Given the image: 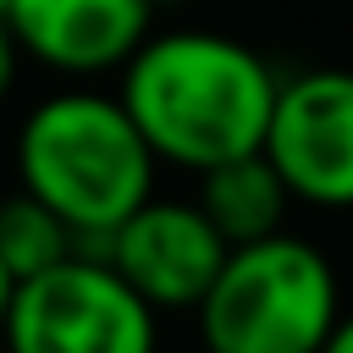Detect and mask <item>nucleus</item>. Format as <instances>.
<instances>
[{
    "label": "nucleus",
    "instance_id": "5",
    "mask_svg": "<svg viewBox=\"0 0 353 353\" xmlns=\"http://www.w3.org/2000/svg\"><path fill=\"white\" fill-rule=\"evenodd\" d=\"M259 149L298 204L353 210V72L314 66L281 77Z\"/></svg>",
    "mask_w": 353,
    "mask_h": 353
},
{
    "label": "nucleus",
    "instance_id": "8",
    "mask_svg": "<svg viewBox=\"0 0 353 353\" xmlns=\"http://www.w3.org/2000/svg\"><path fill=\"white\" fill-rule=\"evenodd\" d=\"M287 182L276 176V165L265 160V149L232 154L210 171H199V210L215 221V232L226 243H254L287 226Z\"/></svg>",
    "mask_w": 353,
    "mask_h": 353
},
{
    "label": "nucleus",
    "instance_id": "9",
    "mask_svg": "<svg viewBox=\"0 0 353 353\" xmlns=\"http://www.w3.org/2000/svg\"><path fill=\"white\" fill-rule=\"evenodd\" d=\"M66 254H77V232L44 199H33L28 188H17L11 199H0V265L17 281L50 270Z\"/></svg>",
    "mask_w": 353,
    "mask_h": 353
},
{
    "label": "nucleus",
    "instance_id": "7",
    "mask_svg": "<svg viewBox=\"0 0 353 353\" xmlns=\"http://www.w3.org/2000/svg\"><path fill=\"white\" fill-rule=\"evenodd\" d=\"M0 22L17 55L66 77H99L121 72V61L149 39L154 0H6Z\"/></svg>",
    "mask_w": 353,
    "mask_h": 353
},
{
    "label": "nucleus",
    "instance_id": "3",
    "mask_svg": "<svg viewBox=\"0 0 353 353\" xmlns=\"http://www.w3.org/2000/svg\"><path fill=\"white\" fill-rule=\"evenodd\" d=\"M193 314L204 353H320L342 314V287L331 259L281 226L232 243Z\"/></svg>",
    "mask_w": 353,
    "mask_h": 353
},
{
    "label": "nucleus",
    "instance_id": "10",
    "mask_svg": "<svg viewBox=\"0 0 353 353\" xmlns=\"http://www.w3.org/2000/svg\"><path fill=\"white\" fill-rule=\"evenodd\" d=\"M320 353H353V309L336 314V325H331V336L320 342Z\"/></svg>",
    "mask_w": 353,
    "mask_h": 353
},
{
    "label": "nucleus",
    "instance_id": "6",
    "mask_svg": "<svg viewBox=\"0 0 353 353\" xmlns=\"http://www.w3.org/2000/svg\"><path fill=\"white\" fill-rule=\"evenodd\" d=\"M226 248L232 243L215 232V221L199 210V199H154V193L99 243V254L127 276V287L154 314L193 309L204 298V287L215 281Z\"/></svg>",
    "mask_w": 353,
    "mask_h": 353
},
{
    "label": "nucleus",
    "instance_id": "12",
    "mask_svg": "<svg viewBox=\"0 0 353 353\" xmlns=\"http://www.w3.org/2000/svg\"><path fill=\"white\" fill-rule=\"evenodd\" d=\"M11 292H17V276L0 265V320H6V309H11Z\"/></svg>",
    "mask_w": 353,
    "mask_h": 353
},
{
    "label": "nucleus",
    "instance_id": "2",
    "mask_svg": "<svg viewBox=\"0 0 353 353\" xmlns=\"http://www.w3.org/2000/svg\"><path fill=\"white\" fill-rule=\"evenodd\" d=\"M154 165L121 94L99 88L39 99L17 132V188L44 199L88 254H99V243L154 193Z\"/></svg>",
    "mask_w": 353,
    "mask_h": 353
},
{
    "label": "nucleus",
    "instance_id": "4",
    "mask_svg": "<svg viewBox=\"0 0 353 353\" xmlns=\"http://www.w3.org/2000/svg\"><path fill=\"white\" fill-rule=\"evenodd\" d=\"M6 353H154L160 314L127 287L105 254H66L17 281L0 320Z\"/></svg>",
    "mask_w": 353,
    "mask_h": 353
},
{
    "label": "nucleus",
    "instance_id": "11",
    "mask_svg": "<svg viewBox=\"0 0 353 353\" xmlns=\"http://www.w3.org/2000/svg\"><path fill=\"white\" fill-rule=\"evenodd\" d=\"M11 83H17V44H11V33L0 22V99L11 94Z\"/></svg>",
    "mask_w": 353,
    "mask_h": 353
},
{
    "label": "nucleus",
    "instance_id": "14",
    "mask_svg": "<svg viewBox=\"0 0 353 353\" xmlns=\"http://www.w3.org/2000/svg\"><path fill=\"white\" fill-rule=\"evenodd\" d=\"M0 11H6V0H0Z\"/></svg>",
    "mask_w": 353,
    "mask_h": 353
},
{
    "label": "nucleus",
    "instance_id": "13",
    "mask_svg": "<svg viewBox=\"0 0 353 353\" xmlns=\"http://www.w3.org/2000/svg\"><path fill=\"white\" fill-rule=\"evenodd\" d=\"M154 6H182V0H154Z\"/></svg>",
    "mask_w": 353,
    "mask_h": 353
},
{
    "label": "nucleus",
    "instance_id": "1",
    "mask_svg": "<svg viewBox=\"0 0 353 353\" xmlns=\"http://www.w3.org/2000/svg\"><path fill=\"white\" fill-rule=\"evenodd\" d=\"M276 83L281 77L254 44L210 28H171L149 33L121 61L116 94L154 160L199 176L265 143Z\"/></svg>",
    "mask_w": 353,
    "mask_h": 353
}]
</instances>
